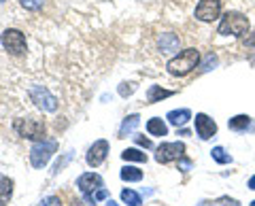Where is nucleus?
Returning a JSON list of instances; mask_svg holds the SVG:
<instances>
[{"label":"nucleus","mask_w":255,"mask_h":206,"mask_svg":"<svg viewBox=\"0 0 255 206\" xmlns=\"http://www.w3.org/2000/svg\"><path fill=\"white\" fill-rule=\"evenodd\" d=\"M107 153H109V142L107 140H96L94 145L90 147V151H87V164L96 168V166H100L102 162L107 160Z\"/></svg>","instance_id":"9b49d317"},{"label":"nucleus","mask_w":255,"mask_h":206,"mask_svg":"<svg viewBox=\"0 0 255 206\" xmlns=\"http://www.w3.org/2000/svg\"><path fill=\"white\" fill-rule=\"evenodd\" d=\"M136 142H138V145H142L145 149H151V147H153V145H151V140H149V138H142V136H136Z\"/></svg>","instance_id":"c85d7f7f"},{"label":"nucleus","mask_w":255,"mask_h":206,"mask_svg":"<svg viewBox=\"0 0 255 206\" xmlns=\"http://www.w3.org/2000/svg\"><path fill=\"white\" fill-rule=\"evenodd\" d=\"M159 49H162V53H172V51H177L179 49V45H181V38L177 34H172V32H166L159 36Z\"/></svg>","instance_id":"f8f14e48"},{"label":"nucleus","mask_w":255,"mask_h":206,"mask_svg":"<svg viewBox=\"0 0 255 206\" xmlns=\"http://www.w3.org/2000/svg\"><path fill=\"white\" fill-rule=\"evenodd\" d=\"M0 2H4V0H0Z\"/></svg>","instance_id":"f704fd0d"},{"label":"nucleus","mask_w":255,"mask_h":206,"mask_svg":"<svg viewBox=\"0 0 255 206\" xmlns=\"http://www.w3.org/2000/svg\"><path fill=\"white\" fill-rule=\"evenodd\" d=\"M181 168H183V170H189V168H191V162H189V160H183V162H181Z\"/></svg>","instance_id":"7c9ffc66"},{"label":"nucleus","mask_w":255,"mask_h":206,"mask_svg":"<svg viewBox=\"0 0 255 206\" xmlns=\"http://www.w3.org/2000/svg\"><path fill=\"white\" fill-rule=\"evenodd\" d=\"M23 9H28V11H38V9H43V4H45V0H19Z\"/></svg>","instance_id":"5701e85b"},{"label":"nucleus","mask_w":255,"mask_h":206,"mask_svg":"<svg viewBox=\"0 0 255 206\" xmlns=\"http://www.w3.org/2000/svg\"><path fill=\"white\" fill-rule=\"evenodd\" d=\"M13 196V179L0 174V206H6Z\"/></svg>","instance_id":"ddd939ff"},{"label":"nucleus","mask_w":255,"mask_h":206,"mask_svg":"<svg viewBox=\"0 0 255 206\" xmlns=\"http://www.w3.org/2000/svg\"><path fill=\"white\" fill-rule=\"evenodd\" d=\"M249 17L238 11H228L226 15L221 17L219 21V28L217 32L221 36H236V38H243L245 34H249Z\"/></svg>","instance_id":"f257e3e1"},{"label":"nucleus","mask_w":255,"mask_h":206,"mask_svg":"<svg viewBox=\"0 0 255 206\" xmlns=\"http://www.w3.org/2000/svg\"><path fill=\"white\" fill-rule=\"evenodd\" d=\"M77 187L81 189V194L85 198H90V196H94L96 192H100L102 189V177L100 174H96V172H85V174L79 177Z\"/></svg>","instance_id":"1a4fd4ad"},{"label":"nucleus","mask_w":255,"mask_h":206,"mask_svg":"<svg viewBox=\"0 0 255 206\" xmlns=\"http://www.w3.org/2000/svg\"><path fill=\"white\" fill-rule=\"evenodd\" d=\"M109 194H107V189L105 187H102L100 189V192H96L94 196H90V198H85V200H87V204H96V202H98V200H105V198H107Z\"/></svg>","instance_id":"393cba45"},{"label":"nucleus","mask_w":255,"mask_h":206,"mask_svg":"<svg viewBox=\"0 0 255 206\" xmlns=\"http://www.w3.org/2000/svg\"><path fill=\"white\" fill-rule=\"evenodd\" d=\"M30 100L34 102L41 110H45V113H53V110L58 108V98H55L53 94L43 85H32L30 87Z\"/></svg>","instance_id":"423d86ee"},{"label":"nucleus","mask_w":255,"mask_h":206,"mask_svg":"<svg viewBox=\"0 0 255 206\" xmlns=\"http://www.w3.org/2000/svg\"><path fill=\"white\" fill-rule=\"evenodd\" d=\"M166 119H168V123L172 125H185L189 119H191V110L189 108H179V110H170L168 115H166Z\"/></svg>","instance_id":"4468645a"},{"label":"nucleus","mask_w":255,"mask_h":206,"mask_svg":"<svg viewBox=\"0 0 255 206\" xmlns=\"http://www.w3.org/2000/svg\"><path fill=\"white\" fill-rule=\"evenodd\" d=\"M107 206H119V204H117V202H113V200H109V202H107Z\"/></svg>","instance_id":"473e14b6"},{"label":"nucleus","mask_w":255,"mask_h":206,"mask_svg":"<svg viewBox=\"0 0 255 206\" xmlns=\"http://www.w3.org/2000/svg\"><path fill=\"white\" fill-rule=\"evenodd\" d=\"M122 200L128 204V206H140L142 200H140V196L136 192H132V189H124L122 192Z\"/></svg>","instance_id":"4be33fe9"},{"label":"nucleus","mask_w":255,"mask_h":206,"mask_svg":"<svg viewBox=\"0 0 255 206\" xmlns=\"http://www.w3.org/2000/svg\"><path fill=\"white\" fill-rule=\"evenodd\" d=\"M211 155H213V160L217 162V164H221V166H226V164H232V155H230L226 149L223 147H213V151H211Z\"/></svg>","instance_id":"aec40b11"},{"label":"nucleus","mask_w":255,"mask_h":206,"mask_svg":"<svg viewBox=\"0 0 255 206\" xmlns=\"http://www.w3.org/2000/svg\"><path fill=\"white\" fill-rule=\"evenodd\" d=\"M198 62H200V51L189 47V49L179 51V55H174L166 68H168V73L172 77H185L198 66Z\"/></svg>","instance_id":"f03ea898"},{"label":"nucleus","mask_w":255,"mask_h":206,"mask_svg":"<svg viewBox=\"0 0 255 206\" xmlns=\"http://www.w3.org/2000/svg\"><path fill=\"white\" fill-rule=\"evenodd\" d=\"M196 132L202 140H209L217 134V123H215L206 113H198L196 115Z\"/></svg>","instance_id":"9d476101"},{"label":"nucleus","mask_w":255,"mask_h":206,"mask_svg":"<svg viewBox=\"0 0 255 206\" xmlns=\"http://www.w3.org/2000/svg\"><path fill=\"white\" fill-rule=\"evenodd\" d=\"M247 47H251V49H255V30H253V34L247 38Z\"/></svg>","instance_id":"c756f323"},{"label":"nucleus","mask_w":255,"mask_h":206,"mask_svg":"<svg viewBox=\"0 0 255 206\" xmlns=\"http://www.w3.org/2000/svg\"><path fill=\"white\" fill-rule=\"evenodd\" d=\"M58 151V142L53 140H38L34 147L30 149V164L34 166V168H43L53 157V153Z\"/></svg>","instance_id":"20e7f679"},{"label":"nucleus","mask_w":255,"mask_h":206,"mask_svg":"<svg viewBox=\"0 0 255 206\" xmlns=\"http://www.w3.org/2000/svg\"><path fill=\"white\" fill-rule=\"evenodd\" d=\"M147 132L151 136H166L168 134V125L159 119V117H153V119L147 121Z\"/></svg>","instance_id":"2eb2a0df"},{"label":"nucleus","mask_w":255,"mask_h":206,"mask_svg":"<svg viewBox=\"0 0 255 206\" xmlns=\"http://www.w3.org/2000/svg\"><path fill=\"white\" fill-rule=\"evenodd\" d=\"M215 64H217V55H215V53H211L209 55V58H206L204 60V64H202V70H204V73H206V70H211Z\"/></svg>","instance_id":"a878e982"},{"label":"nucleus","mask_w":255,"mask_h":206,"mask_svg":"<svg viewBox=\"0 0 255 206\" xmlns=\"http://www.w3.org/2000/svg\"><path fill=\"white\" fill-rule=\"evenodd\" d=\"M122 157L126 162H147V155L142 151H138V149H126L122 153Z\"/></svg>","instance_id":"412c9836"},{"label":"nucleus","mask_w":255,"mask_h":206,"mask_svg":"<svg viewBox=\"0 0 255 206\" xmlns=\"http://www.w3.org/2000/svg\"><path fill=\"white\" fill-rule=\"evenodd\" d=\"M249 123H251L249 115H236V117H232V119L228 121V128L234 130V132H243V130L249 128Z\"/></svg>","instance_id":"a211bd4d"},{"label":"nucleus","mask_w":255,"mask_h":206,"mask_svg":"<svg viewBox=\"0 0 255 206\" xmlns=\"http://www.w3.org/2000/svg\"><path fill=\"white\" fill-rule=\"evenodd\" d=\"M138 123H140L138 115H128L124 119V123H122V128H119V136H128V134H132L134 130H136Z\"/></svg>","instance_id":"f3484780"},{"label":"nucleus","mask_w":255,"mask_h":206,"mask_svg":"<svg viewBox=\"0 0 255 206\" xmlns=\"http://www.w3.org/2000/svg\"><path fill=\"white\" fill-rule=\"evenodd\" d=\"M38 206H62V200L60 198H55V196H49V198H45Z\"/></svg>","instance_id":"bb28decb"},{"label":"nucleus","mask_w":255,"mask_h":206,"mask_svg":"<svg viewBox=\"0 0 255 206\" xmlns=\"http://www.w3.org/2000/svg\"><path fill=\"white\" fill-rule=\"evenodd\" d=\"M221 15V0H200L196 6V19L215 21Z\"/></svg>","instance_id":"6e6552de"},{"label":"nucleus","mask_w":255,"mask_h":206,"mask_svg":"<svg viewBox=\"0 0 255 206\" xmlns=\"http://www.w3.org/2000/svg\"><path fill=\"white\" fill-rule=\"evenodd\" d=\"M122 179L128 183H136V181H142V170L134 168V166H126V168H122Z\"/></svg>","instance_id":"6ab92c4d"},{"label":"nucleus","mask_w":255,"mask_h":206,"mask_svg":"<svg viewBox=\"0 0 255 206\" xmlns=\"http://www.w3.org/2000/svg\"><path fill=\"white\" fill-rule=\"evenodd\" d=\"M70 157H73V153H66V157H64V160H58V162H55V166H53V170H51V172H53V174H58V172L64 168V164H66V162L70 160Z\"/></svg>","instance_id":"cd10ccee"},{"label":"nucleus","mask_w":255,"mask_h":206,"mask_svg":"<svg viewBox=\"0 0 255 206\" xmlns=\"http://www.w3.org/2000/svg\"><path fill=\"white\" fill-rule=\"evenodd\" d=\"M247 187H249V189H255V174L249 179V183H247Z\"/></svg>","instance_id":"2f4dec72"},{"label":"nucleus","mask_w":255,"mask_h":206,"mask_svg":"<svg viewBox=\"0 0 255 206\" xmlns=\"http://www.w3.org/2000/svg\"><path fill=\"white\" fill-rule=\"evenodd\" d=\"M251 206H255V200H253V202H251Z\"/></svg>","instance_id":"72a5a7b5"},{"label":"nucleus","mask_w":255,"mask_h":206,"mask_svg":"<svg viewBox=\"0 0 255 206\" xmlns=\"http://www.w3.org/2000/svg\"><path fill=\"white\" fill-rule=\"evenodd\" d=\"M174 92L170 90H162L159 85H151L149 87V94H147V100H149V104H153V102H159V100H164V98H170Z\"/></svg>","instance_id":"dca6fc26"},{"label":"nucleus","mask_w":255,"mask_h":206,"mask_svg":"<svg viewBox=\"0 0 255 206\" xmlns=\"http://www.w3.org/2000/svg\"><path fill=\"white\" fill-rule=\"evenodd\" d=\"M0 43H2V47L11 55H23L26 53V47H28L23 32H19V30H15V28L4 30V32L0 34Z\"/></svg>","instance_id":"39448f33"},{"label":"nucleus","mask_w":255,"mask_h":206,"mask_svg":"<svg viewBox=\"0 0 255 206\" xmlns=\"http://www.w3.org/2000/svg\"><path fill=\"white\" fill-rule=\"evenodd\" d=\"M183 153H185V145H183V142H162V145L157 147L155 162L157 164H170L174 160H181Z\"/></svg>","instance_id":"0eeeda50"},{"label":"nucleus","mask_w":255,"mask_h":206,"mask_svg":"<svg viewBox=\"0 0 255 206\" xmlns=\"http://www.w3.org/2000/svg\"><path fill=\"white\" fill-rule=\"evenodd\" d=\"M13 130L19 134L21 138L28 140H45V123L38 119H15L13 121Z\"/></svg>","instance_id":"7ed1b4c3"},{"label":"nucleus","mask_w":255,"mask_h":206,"mask_svg":"<svg viewBox=\"0 0 255 206\" xmlns=\"http://www.w3.org/2000/svg\"><path fill=\"white\" fill-rule=\"evenodd\" d=\"M134 92H136V83H122L119 85V96H124V98L132 96Z\"/></svg>","instance_id":"b1692460"}]
</instances>
